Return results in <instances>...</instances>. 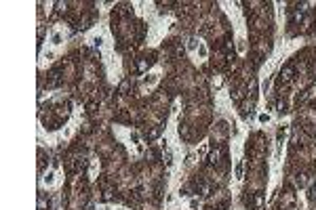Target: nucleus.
Here are the masks:
<instances>
[{
    "label": "nucleus",
    "mask_w": 316,
    "mask_h": 210,
    "mask_svg": "<svg viewBox=\"0 0 316 210\" xmlns=\"http://www.w3.org/2000/svg\"><path fill=\"white\" fill-rule=\"evenodd\" d=\"M219 155H221V151H219V149H217V151H213V153H211V158H209V162H211V164L219 162Z\"/></svg>",
    "instance_id": "1"
},
{
    "label": "nucleus",
    "mask_w": 316,
    "mask_h": 210,
    "mask_svg": "<svg viewBox=\"0 0 316 210\" xmlns=\"http://www.w3.org/2000/svg\"><path fill=\"white\" fill-rule=\"evenodd\" d=\"M282 78H285V80H291V78H293V69H291V67H287L285 72H282Z\"/></svg>",
    "instance_id": "2"
},
{
    "label": "nucleus",
    "mask_w": 316,
    "mask_h": 210,
    "mask_svg": "<svg viewBox=\"0 0 316 210\" xmlns=\"http://www.w3.org/2000/svg\"><path fill=\"white\" fill-rule=\"evenodd\" d=\"M312 196H314V197H316V185H314V187H312Z\"/></svg>",
    "instance_id": "3"
}]
</instances>
